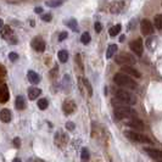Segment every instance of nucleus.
I'll list each match as a JSON object with an SVG mask.
<instances>
[{
    "label": "nucleus",
    "mask_w": 162,
    "mask_h": 162,
    "mask_svg": "<svg viewBox=\"0 0 162 162\" xmlns=\"http://www.w3.org/2000/svg\"><path fill=\"white\" fill-rule=\"evenodd\" d=\"M113 82L123 88H128V89H135L137 88V83L130 78V76L123 73V72H118L113 76Z\"/></svg>",
    "instance_id": "nucleus-1"
},
{
    "label": "nucleus",
    "mask_w": 162,
    "mask_h": 162,
    "mask_svg": "<svg viewBox=\"0 0 162 162\" xmlns=\"http://www.w3.org/2000/svg\"><path fill=\"white\" fill-rule=\"evenodd\" d=\"M113 113H115V117L117 119H130V118L137 117V112L127 105L116 106L115 110H113Z\"/></svg>",
    "instance_id": "nucleus-2"
},
{
    "label": "nucleus",
    "mask_w": 162,
    "mask_h": 162,
    "mask_svg": "<svg viewBox=\"0 0 162 162\" xmlns=\"http://www.w3.org/2000/svg\"><path fill=\"white\" fill-rule=\"evenodd\" d=\"M116 99L121 102H123L126 105H135L137 104V98L135 95H133L132 93L124 90V89H118L115 91Z\"/></svg>",
    "instance_id": "nucleus-3"
},
{
    "label": "nucleus",
    "mask_w": 162,
    "mask_h": 162,
    "mask_svg": "<svg viewBox=\"0 0 162 162\" xmlns=\"http://www.w3.org/2000/svg\"><path fill=\"white\" fill-rule=\"evenodd\" d=\"M124 135H126L129 140H132V141H134V143H139V144H152V141H151L150 138H147L146 135H144V134H141V133H138L137 130H126V132H124Z\"/></svg>",
    "instance_id": "nucleus-4"
},
{
    "label": "nucleus",
    "mask_w": 162,
    "mask_h": 162,
    "mask_svg": "<svg viewBox=\"0 0 162 162\" xmlns=\"http://www.w3.org/2000/svg\"><path fill=\"white\" fill-rule=\"evenodd\" d=\"M115 61H116V63H118L121 66H130V65L135 63V59L128 52H121L118 55H116Z\"/></svg>",
    "instance_id": "nucleus-5"
},
{
    "label": "nucleus",
    "mask_w": 162,
    "mask_h": 162,
    "mask_svg": "<svg viewBox=\"0 0 162 162\" xmlns=\"http://www.w3.org/2000/svg\"><path fill=\"white\" fill-rule=\"evenodd\" d=\"M129 48L130 50L135 54V55L138 56H141L143 55V51H144V45H143V40L140 38L135 39V40H133V42H130L129 44Z\"/></svg>",
    "instance_id": "nucleus-6"
},
{
    "label": "nucleus",
    "mask_w": 162,
    "mask_h": 162,
    "mask_svg": "<svg viewBox=\"0 0 162 162\" xmlns=\"http://www.w3.org/2000/svg\"><path fill=\"white\" fill-rule=\"evenodd\" d=\"M140 29L144 35H150L154 32V24L149 20H143L140 23Z\"/></svg>",
    "instance_id": "nucleus-7"
},
{
    "label": "nucleus",
    "mask_w": 162,
    "mask_h": 162,
    "mask_svg": "<svg viewBox=\"0 0 162 162\" xmlns=\"http://www.w3.org/2000/svg\"><path fill=\"white\" fill-rule=\"evenodd\" d=\"M31 45H32V48H33L35 51H38V52H43V51L45 50V42H44L42 38H39V37H37V38H34V39L32 40Z\"/></svg>",
    "instance_id": "nucleus-8"
},
{
    "label": "nucleus",
    "mask_w": 162,
    "mask_h": 162,
    "mask_svg": "<svg viewBox=\"0 0 162 162\" xmlns=\"http://www.w3.org/2000/svg\"><path fill=\"white\" fill-rule=\"evenodd\" d=\"M128 127H130L133 130H143L144 129V123L141 122V119H139V118H130L129 121H128Z\"/></svg>",
    "instance_id": "nucleus-9"
},
{
    "label": "nucleus",
    "mask_w": 162,
    "mask_h": 162,
    "mask_svg": "<svg viewBox=\"0 0 162 162\" xmlns=\"http://www.w3.org/2000/svg\"><path fill=\"white\" fill-rule=\"evenodd\" d=\"M62 110L65 112V115H72L76 111V104L73 100H66L62 104Z\"/></svg>",
    "instance_id": "nucleus-10"
},
{
    "label": "nucleus",
    "mask_w": 162,
    "mask_h": 162,
    "mask_svg": "<svg viewBox=\"0 0 162 162\" xmlns=\"http://www.w3.org/2000/svg\"><path fill=\"white\" fill-rule=\"evenodd\" d=\"M145 152H147L150 157H152L154 160H156L157 162H162V151L157 150V149H152V147H146Z\"/></svg>",
    "instance_id": "nucleus-11"
},
{
    "label": "nucleus",
    "mask_w": 162,
    "mask_h": 162,
    "mask_svg": "<svg viewBox=\"0 0 162 162\" xmlns=\"http://www.w3.org/2000/svg\"><path fill=\"white\" fill-rule=\"evenodd\" d=\"M121 72H123V73H126V74H128L130 77H135V78H140L141 77L140 72L137 71L135 68H133L132 66H122V67H121Z\"/></svg>",
    "instance_id": "nucleus-12"
},
{
    "label": "nucleus",
    "mask_w": 162,
    "mask_h": 162,
    "mask_svg": "<svg viewBox=\"0 0 162 162\" xmlns=\"http://www.w3.org/2000/svg\"><path fill=\"white\" fill-rule=\"evenodd\" d=\"M10 99V91H9V88L5 83H1V87H0V101L3 104L9 101Z\"/></svg>",
    "instance_id": "nucleus-13"
},
{
    "label": "nucleus",
    "mask_w": 162,
    "mask_h": 162,
    "mask_svg": "<svg viewBox=\"0 0 162 162\" xmlns=\"http://www.w3.org/2000/svg\"><path fill=\"white\" fill-rule=\"evenodd\" d=\"M67 140H68V137L65 135L62 132H57V133L55 134V144H56V145L63 146V145L67 143Z\"/></svg>",
    "instance_id": "nucleus-14"
},
{
    "label": "nucleus",
    "mask_w": 162,
    "mask_h": 162,
    "mask_svg": "<svg viewBox=\"0 0 162 162\" xmlns=\"http://www.w3.org/2000/svg\"><path fill=\"white\" fill-rule=\"evenodd\" d=\"M27 77H28V80L32 84H38L40 82V76L35 72V71H28L27 72Z\"/></svg>",
    "instance_id": "nucleus-15"
},
{
    "label": "nucleus",
    "mask_w": 162,
    "mask_h": 162,
    "mask_svg": "<svg viewBox=\"0 0 162 162\" xmlns=\"http://www.w3.org/2000/svg\"><path fill=\"white\" fill-rule=\"evenodd\" d=\"M40 94H42V89H39L37 87H31L28 89V98L31 100H35L40 95Z\"/></svg>",
    "instance_id": "nucleus-16"
},
{
    "label": "nucleus",
    "mask_w": 162,
    "mask_h": 162,
    "mask_svg": "<svg viewBox=\"0 0 162 162\" xmlns=\"http://www.w3.org/2000/svg\"><path fill=\"white\" fill-rule=\"evenodd\" d=\"M0 118H1L3 122L9 123L10 121H11V118H12V113H11V111H10L9 109H3V110H1V112H0Z\"/></svg>",
    "instance_id": "nucleus-17"
},
{
    "label": "nucleus",
    "mask_w": 162,
    "mask_h": 162,
    "mask_svg": "<svg viewBox=\"0 0 162 162\" xmlns=\"http://www.w3.org/2000/svg\"><path fill=\"white\" fill-rule=\"evenodd\" d=\"M117 45L116 44H110L109 45V48H107V50H106V59H111L115 54H116V51H117Z\"/></svg>",
    "instance_id": "nucleus-18"
},
{
    "label": "nucleus",
    "mask_w": 162,
    "mask_h": 162,
    "mask_svg": "<svg viewBox=\"0 0 162 162\" xmlns=\"http://www.w3.org/2000/svg\"><path fill=\"white\" fill-rule=\"evenodd\" d=\"M15 106H16L17 110H24L26 109V100H24V98L23 96H17Z\"/></svg>",
    "instance_id": "nucleus-19"
},
{
    "label": "nucleus",
    "mask_w": 162,
    "mask_h": 162,
    "mask_svg": "<svg viewBox=\"0 0 162 162\" xmlns=\"http://www.w3.org/2000/svg\"><path fill=\"white\" fill-rule=\"evenodd\" d=\"M57 57H59L60 62L65 63V62H67V60H68V52H67V50H60L57 52Z\"/></svg>",
    "instance_id": "nucleus-20"
},
{
    "label": "nucleus",
    "mask_w": 162,
    "mask_h": 162,
    "mask_svg": "<svg viewBox=\"0 0 162 162\" xmlns=\"http://www.w3.org/2000/svg\"><path fill=\"white\" fill-rule=\"evenodd\" d=\"M121 29H122V26H121V24H116V26H113V27H111V28H110L109 34H110L111 37H116V35L119 34Z\"/></svg>",
    "instance_id": "nucleus-21"
},
{
    "label": "nucleus",
    "mask_w": 162,
    "mask_h": 162,
    "mask_svg": "<svg viewBox=\"0 0 162 162\" xmlns=\"http://www.w3.org/2000/svg\"><path fill=\"white\" fill-rule=\"evenodd\" d=\"M66 0H49L46 1V5L50 6V7H57V6H61Z\"/></svg>",
    "instance_id": "nucleus-22"
},
{
    "label": "nucleus",
    "mask_w": 162,
    "mask_h": 162,
    "mask_svg": "<svg viewBox=\"0 0 162 162\" xmlns=\"http://www.w3.org/2000/svg\"><path fill=\"white\" fill-rule=\"evenodd\" d=\"M82 82H83V84H84V88H85V90H87V93H88V95L91 96V95H93V88H91L90 82H89L88 79H85V78L82 79Z\"/></svg>",
    "instance_id": "nucleus-23"
},
{
    "label": "nucleus",
    "mask_w": 162,
    "mask_h": 162,
    "mask_svg": "<svg viewBox=\"0 0 162 162\" xmlns=\"http://www.w3.org/2000/svg\"><path fill=\"white\" fill-rule=\"evenodd\" d=\"M89 158H90V154H89L88 149L83 147V149H82V152H80V160H82V162H88Z\"/></svg>",
    "instance_id": "nucleus-24"
},
{
    "label": "nucleus",
    "mask_w": 162,
    "mask_h": 162,
    "mask_svg": "<svg viewBox=\"0 0 162 162\" xmlns=\"http://www.w3.org/2000/svg\"><path fill=\"white\" fill-rule=\"evenodd\" d=\"M154 24H155V27L157 29H162V15H161V13H158V15L155 16Z\"/></svg>",
    "instance_id": "nucleus-25"
},
{
    "label": "nucleus",
    "mask_w": 162,
    "mask_h": 162,
    "mask_svg": "<svg viewBox=\"0 0 162 162\" xmlns=\"http://www.w3.org/2000/svg\"><path fill=\"white\" fill-rule=\"evenodd\" d=\"M90 40H91V37H90V34L88 32H84L82 35H80V42H82V44H84V45L89 44Z\"/></svg>",
    "instance_id": "nucleus-26"
},
{
    "label": "nucleus",
    "mask_w": 162,
    "mask_h": 162,
    "mask_svg": "<svg viewBox=\"0 0 162 162\" xmlns=\"http://www.w3.org/2000/svg\"><path fill=\"white\" fill-rule=\"evenodd\" d=\"M67 23V26L70 27V28L73 31V32H77L78 31V23H77V21L74 20V18H71V20H68L66 22Z\"/></svg>",
    "instance_id": "nucleus-27"
},
{
    "label": "nucleus",
    "mask_w": 162,
    "mask_h": 162,
    "mask_svg": "<svg viewBox=\"0 0 162 162\" xmlns=\"http://www.w3.org/2000/svg\"><path fill=\"white\" fill-rule=\"evenodd\" d=\"M48 105H49L48 99H40V100H38V107H39L40 110H45V109H48Z\"/></svg>",
    "instance_id": "nucleus-28"
},
{
    "label": "nucleus",
    "mask_w": 162,
    "mask_h": 162,
    "mask_svg": "<svg viewBox=\"0 0 162 162\" xmlns=\"http://www.w3.org/2000/svg\"><path fill=\"white\" fill-rule=\"evenodd\" d=\"M12 34V31H11V28L9 26H5V27H3V37L4 38H7V35L10 37Z\"/></svg>",
    "instance_id": "nucleus-29"
},
{
    "label": "nucleus",
    "mask_w": 162,
    "mask_h": 162,
    "mask_svg": "<svg viewBox=\"0 0 162 162\" xmlns=\"http://www.w3.org/2000/svg\"><path fill=\"white\" fill-rule=\"evenodd\" d=\"M51 18H52L51 13H44V15H42V20H43L44 22H50Z\"/></svg>",
    "instance_id": "nucleus-30"
},
{
    "label": "nucleus",
    "mask_w": 162,
    "mask_h": 162,
    "mask_svg": "<svg viewBox=\"0 0 162 162\" xmlns=\"http://www.w3.org/2000/svg\"><path fill=\"white\" fill-rule=\"evenodd\" d=\"M94 28H95V32L96 33H100L101 29H102V24L100 22H95V24H94Z\"/></svg>",
    "instance_id": "nucleus-31"
},
{
    "label": "nucleus",
    "mask_w": 162,
    "mask_h": 162,
    "mask_svg": "<svg viewBox=\"0 0 162 162\" xmlns=\"http://www.w3.org/2000/svg\"><path fill=\"white\" fill-rule=\"evenodd\" d=\"M9 59H10L11 61H16V60L18 59V55H17L16 52H10V54H9Z\"/></svg>",
    "instance_id": "nucleus-32"
},
{
    "label": "nucleus",
    "mask_w": 162,
    "mask_h": 162,
    "mask_svg": "<svg viewBox=\"0 0 162 162\" xmlns=\"http://www.w3.org/2000/svg\"><path fill=\"white\" fill-rule=\"evenodd\" d=\"M67 32H61L60 33V35H59V42H62V40H65L66 38H67Z\"/></svg>",
    "instance_id": "nucleus-33"
},
{
    "label": "nucleus",
    "mask_w": 162,
    "mask_h": 162,
    "mask_svg": "<svg viewBox=\"0 0 162 162\" xmlns=\"http://www.w3.org/2000/svg\"><path fill=\"white\" fill-rule=\"evenodd\" d=\"M66 129L67 130H73L74 129V123L73 122H67L66 123Z\"/></svg>",
    "instance_id": "nucleus-34"
},
{
    "label": "nucleus",
    "mask_w": 162,
    "mask_h": 162,
    "mask_svg": "<svg viewBox=\"0 0 162 162\" xmlns=\"http://www.w3.org/2000/svg\"><path fill=\"white\" fill-rule=\"evenodd\" d=\"M13 145H15L16 147H18V146L21 145V140H20V138H15V139H13Z\"/></svg>",
    "instance_id": "nucleus-35"
},
{
    "label": "nucleus",
    "mask_w": 162,
    "mask_h": 162,
    "mask_svg": "<svg viewBox=\"0 0 162 162\" xmlns=\"http://www.w3.org/2000/svg\"><path fill=\"white\" fill-rule=\"evenodd\" d=\"M34 11H35L37 13H42V12H43V9H42V7H35Z\"/></svg>",
    "instance_id": "nucleus-36"
},
{
    "label": "nucleus",
    "mask_w": 162,
    "mask_h": 162,
    "mask_svg": "<svg viewBox=\"0 0 162 162\" xmlns=\"http://www.w3.org/2000/svg\"><path fill=\"white\" fill-rule=\"evenodd\" d=\"M1 76H3V77L5 76V68H4L3 66H1Z\"/></svg>",
    "instance_id": "nucleus-37"
},
{
    "label": "nucleus",
    "mask_w": 162,
    "mask_h": 162,
    "mask_svg": "<svg viewBox=\"0 0 162 162\" xmlns=\"http://www.w3.org/2000/svg\"><path fill=\"white\" fill-rule=\"evenodd\" d=\"M33 162H44V161H43V160H40V158H35Z\"/></svg>",
    "instance_id": "nucleus-38"
},
{
    "label": "nucleus",
    "mask_w": 162,
    "mask_h": 162,
    "mask_svg": "<svg viewBox=\"0 0 162 162\" xmlns=\"http://www.w3.org/2000/svg\"><path fill=\"white\" fill-rule=\"evenodd\" d=\"M12 162H21V160H20V158H15V160H13Z\"/></svg>",
    "instance_id": "nucleus-39"
}]
</instances>
